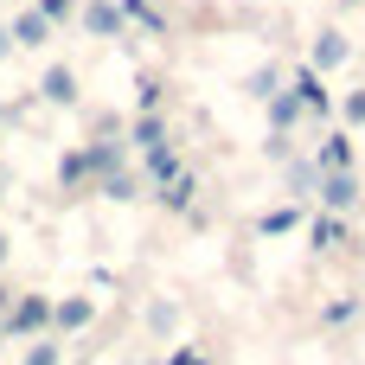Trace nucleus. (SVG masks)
I'll list each match as a JSON object with an SVG mask.
<instances>
[{
	"instance_id": "1",
	"label": "nucleus",
	"mask_w": 365,
	"mask_h": 365,
	"mask_svg": "<svg viewBox=\"0 0 365 365\" xmlns=\"http://www.w3.org/2000/svg\"><path fill=\"white\" fill-rule=\"evenodd\" d=\"M83 26H90V32H96V38H109V32H122V13H115V6H109V0H96V6H90V13H83Z\"/></svg>"
},
{
	"instance_id": "2",
	"label": "nucleus",
	"mask_w": 365,
	"mask_h": 365,
	"mask_svg": "<svg viewBox=\"0 0 365 365\" xmlns=\"http://www.w3.org/2000/svg\"><path fill=\"white\" fill-rule=\"evenodd\" d=\"M45 32H51L45 13H19V19H13V38H19V45H45Z\"/></svg>"
},
{
	"instance_id": "3",
	"label": "nucleus",
	"mask_w": 365,
	"mask_h": 365,
	"mask_svg": "<svg viewBox=\"0 0 365 365\" xmlns=\"http://www.w3.org/2000/svg\"><path fill=\"white\" fill-rule=\"evenodd\" d=\"M340 58H346V38H340V32H321V45H314V71H334Z\"/></svg>"
},
{
	"instance_id": "4",
	"label": "nucleus",
	"mask_w": 365,
	"mask_h": 365,
	"mask_svg": "<svg viewBox=\"0 0 365 365\" xmlns=\"http://www.w3.org/2000/svg\"><path fill=\"white\" fill-rule=\"evenodd\" d=\"M45 321H51L45 302H19V308H13V327H19V334H32V327H45Z\"/></svg>"
},
{
	"instance_id": "5",
	"label": "nucleus",
	"mask_w": 365,
	"mask_h": 365,
	"mask_svg": "<svg viewBox=\"0 0 365 365\" xmlns=\"http://www.w3.org/2000/svg\"><path fill=\"white\" fill-rule=\"evenodd\" d=\"M90 314H96V308H90V302H64V308H58V314H51V321H58V327H64V334H77V327H90Z\"/></svg>"
},
{
	"instance_id": "6",
	"label": "nucleus",
	"mask_w": 365,
	"mask_h": 365,
	"mask_svg": "<svg viewBox=\"0 0 365 365\" xmlns=\"http://www.w3.org/2000/svg\"><path fill=\"white\" fill-rule=\"evenodd\" d=\"M45 96H51V103H71V96H77V77H71V71H45Z\"/></svg>"
},
{
	"instance_id": "7",
	"label": "nucleus",
	"mask_w": 365,
	"mask_h": 365,
	"mask_svg": "<svg viewBox=\"0 0 365 365\" xmlns=\"http://www.w3.org/2000/svg\"><path fill=\"white\" fill-rule=\"evenodd\" d=\"M321 199H327V205H353V199H359V186H353L346 173H334V180L321 186Z\"/></svg>"
},
{
	"instance_id": "8",
	"label": "nucleus",
	"mask_w": 365,
	"mask_h": 365,
	"mask_svg": "<svg viewBox=\"0 0 365 365\" xmlns=\"http://www.w3.org/2000/svg\"><path fill=\"white\" fill-rule=\"evenodd\" d=\"M295 96H302L308 109H327V90H321V71H308V77L295 83Z\"/></svg>"
},
{
	"instance_id": "9",
	"label": "nucleus",
	"mask_w": 365,
	"mask_h": 365,
	"mask_svg": "<svg viewBox=\"0 0 365 365\" xmlns=\"http://www.w3.org/2000/svg\"><path fill=\"white\" fill-rule=\"evenodd\" d=\"M289 225H295V212H269V218H263V237H276V231H289Z\"/></svg>"
},
{
	"instance_id": "10",
	"label": "nucleus",
	"mask_w": 365,
	"mask_h": 365,
	"mask_svg": "<svg viewBox=\"0 0 365 365\" xmlns=\"http://www.w3.org/2000/svg\"><path fill=\"white\" fill-rule=\"evenodd\" d=\"M38 13H45V19H71V0H45Z\"/></svg>"
},
{
	"instance_id": "11",
	"label": "nucleus",
	"mask_w": 365,
	"mask_h": 365,
	"mask_svg": "<svg viewBox=\"0 0 365 365\" xmlns=\"http://www.w3.org/2000/svg\"><path fill=\"white\" fill-rule=\"evenodd\" d=\"M26 365H58V353H51V346H32V353H26Z\"/></svg>"
},
{
	"instance_id": "12",
	"label": "nucleus",
	"mask_w": 365,
	"mask_h": 365,
	"mask_svg": "<svg viewBox=\"0 0 365 365\" xmlns=\"http://www.w3.org/2000/svg\"><path fill=\"white\" fill-rule=\"evenodd\" d=\"M346 115H353V122H365V90L353 96V103H346Z\"/></svg>"
},
{
	"instance_id": "13",
	"label": "nucleus",
	"mask_w": 365,
	"mask_h": 365,
	"mask_svg": "<svg viewBox=\"0 0 365 365\" xmlns=\"http://www.w3.org/2000/svg\"><path fill=\"white\" fill-rule=\"evenodd\" d=\"M173 365H199V353H180V359H173Z\"/></svg>"
},
{
	"instance_id": "14",
	"label": "nucleus",
	"mask_w": 365,
	"mask_h": 365,
	"mask_svg": "<svg viewBox=\"0 0 365 365\" xmlns=\"http://www.w3.org/2000/svg\"><path fill=\"white\" fill-rule=\"evenodd\" d=\"M0 58H6V32H0Z\"/></svg>"
}]
</instances>
